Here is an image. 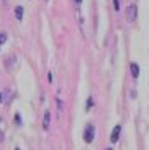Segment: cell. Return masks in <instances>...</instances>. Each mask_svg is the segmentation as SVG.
<instances>
[{
    "label": "cell",
    "mask_w": 149,
    "mask_h": 150,
    "mask_svg": "<svg viewBox=\"0 0 149 150\" xmlns=\"http://www.w3.org/2000/svg\"><path fill=\"white\" fill-rule=\"evenodd\" d=\"M93 134H95V127H93L92 124H89L85 127V132H84V140H85L87 144H90L93 140V137H95Z\"/></svg>",
    "instance_id": "6da1fadb"
},
{
    "label": "cell",
    "mask_w": 149,
    "mask_h": 150,
    "mask_svg": "<svg viewBox=\"0 0 149 150\" xmlns=\"http://www.w3.org/2000/svg\"><path fill=\"white\" fill-rule=\"evenodd\" d=\"M136 13H138V8H136V5H130L126 10V20L128 21H134L136 20Z\"/></svg>",
    "instance_id": "7a4b0ae2"
},
{
    "label": "cell",
    "mask_w": 149,
    "mask_h": 150,
    "mask_svg": "<svg viewBox=\"0 0 149 150\" xmlns=\"http://www.w3.org/2000/svg\"><path fill=\"white\" fill-rule=\"evenodd\" d=\"M120 134H121V126H115L113 127V132H112V137H110V140H112L113 144L115 142H118V139H120Z\"/></svg>",
    "instance_id": "3957f363"
},
{
    "label": "cell",
    "mask_w": 149,
    "mask_h": 150,
    "mask_svg": "<svg viewBox=\"0 0 149 150\" xmlns=\"http://www.w3.org/2000/svg\"><path fill=\"white\" fill-rule=\"evenodd\" d=\"M130 70H131V75H133L134 79L139 75V67H138V64H134V62L130 65Z\"/></svg>",
    "instance_id": "277c9868"
},
{
    "label": "cell",
    "mask_w": 149,
    "mask_h": 150,
    "mask_svg": "<svg viewBox=\"0 0 149 150\" xmlns=\"http://www.w3.org/2000/svg\"><path fill=\"white\" fill-rule=\"evenodd\" d=\"M15 16H16V20H23V7L15 8Z\"/></svg>",
    "instance_id": "5b68a950"
},
{
    "label": "cell",
    "mask_w": 149,
    "mask_h": 150,
    "mask_svg": "<svg viewBox=\"0 0 149 150\" xmlns=\"http://www.w3.org/2000/svg\"><path fill=\"white\" fill-rule=\"evenodd\" d=\"M49 116H51V112H49V111H46V112H44V122H43L44 129H49Z\"/></svg>",
    "instance_id": "8992f818"
},
{
    "label": "cell",
    "mask_w": 149,
    "mask_h": 150,
    "mask_svg": "<svg viewBox=\"0 0 149 150\" xmlns=\"http://www.w3.org/2000/svg\"><path fill=\"white\" fill-rule=\"evenodd\" d=\"M92 106H93V100H92V98H89V100H87V111H89Z\"/></svg>",
    "instance_id": "52a82bcc"
},
{
    "label": "cell",
    "mask_w": 149,
    "mask_h": 150,
    "mask_svg": "<svg viewBox=\"0 0 149 150\" xmlns=\"http://www.w3.org/2000/svg\"><path fill=\"white\" fill-rule=\"evenodd\" d=\"M5 41H7V34L2 33V34H0V44H4Z\"/></svg>",
    "instance_id": "ba28073f"
},
{
    "label": "cell",
    "mask_w": 149,
    "mask_h": 150,
    "mask_svg": "<svg viewBox=\"0 0 149 150\" xmlns=\"http://www.w3.org/2000/svg\"><path fill=\"white\" fill-rule=\"evenodd\" d=\"M113 4H115V10H120V0H113Z\"/></svg>",
    "instance_id": "9c48e42d"
},
{
    "label": "cell",
    "mask_w": 149,
    "mask_h": 150,
    "mask_svg": "<svg viewBox=\"0 0 149 150\" xmlns=\"http://www.w3.org/2000/svg\"><path fill=\"white\" fill-rule=\"evenodd\" d=\"M15 121H16V124H21V119H20V114H15Z\"/></svg>",
    "instance_id": "30bf717a"
},
{
    "label": "cell",
    "mask_w": 149,
    "mask_h": 150,
    "mask_svg": "<svg viewBox=\"0 0 149 150\" xmlns=\"http://www.w3.org/2000/svg\"><path fill=\"white\" fill-rule=\"evenodd\" d=\"M4 101V96H2V93H0V103Z\"/></svg>",
    "instance_id": "8fae6325"
},
{
    "label": "cell",
    "mask_w": 149,
    "mask_h": 150,
    "mask_svg": "<svg viewBox=\"0 0 149 150\" xmlns=\"http://www.w3.org/2000/svg\"><path fill=\"white\" fill-rule=\"evenodd\" d=\"M75 2H77V5H80V4H82V0H75Z\"/></svg>",
    "instance_id": "7c38bea8"
},
{
    "label": "cell",
    "mask_w": 149,
    "mask_h": 150,
    "mask_svg": "<svg viewBox=\"0 0 149 150\" xmlns=\"http://www.w3.org/2000/svg\"><path fill=\"white\" fill-rule=\"evenodd\" d=\"M107 150H113V149H107Z\"/></svg>",
    "instance_id": "4fadbf2b"
},
{
    "label": "cell",
    "mask_w": 149,
    "mask_h": 150,
    "mask_svg": "<svg viewBox=\"0 0 149 150\" xmlns=\"http://www.w3.org/2000/svg\"><path fill=\"white\" fill-rule=\"evenodd\" d=\"M15 150H20V149H15Z\"/></svg>",
    "instance_id": "5bb4252c"
}]
</instances>
